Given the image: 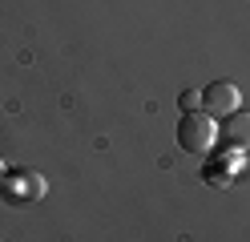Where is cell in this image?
Segmentation results:
<instances>
[{
  "label": "cell",
  "instance_id": "cell-1",
  "mask_svg": "<svg viewBox=\"0 0 250 242\" xmlns=\"http://www.w3.org/2000/svg\"><path fill=\"white\" fill-rule=\"evenodd\" d=\"M44 194H49V182H44L41 170H28V166H17L4 174V182H0V198L8 206H28V202H41Z\"/></svg>",
  "mask_w": 250,
  "mask_h": 242
},
{
  "label": "cell",
  "instance_id": "cell-2",
  "mask_svg": "<svg viewBox=\"0 0 250 242\" xmlns=\"http://www.w3.org/2000/svg\"><path fill=\"white\" fill-rule=\"evenodd\" d=\"M214 141H218V121L210 117V113H182V121H178V145L186 154H210L214 150Z\"/></svg>",
  "mask_w": 250,
  "mask_h": 242
},
{
  "label": "cell",
  "instance_id": "cell-3",
  "mask_svg": "<svg viewBox=\"0 0 250 242\" xmlns=\"http://www.w3.org/2000/svg\"><path fill=\"white\" fill-rule=\"evenodd\" d=\"M242 101V89L234 85V81H214V85L202 89V113H210V117H226V113H234Z\"/></svg>",
  "mask_w": 250,
  "mask_h": 242
},
{
  "label": "cell",
  "instance_id": "cell-4",
  "mask_svg": "<svg viewBox=\"0 0 250 242\" xmlns=\"http://www.w3.org/2000/svg\"><path fill=\"white\" fill-rule=\"evenodd\" d=\"M218 137H222V145H230V150H250V113L246 109H234L222 117V129H218Z\"/></svg>",
  "mask_w": 250,
  "mask_h": 242
},
{
  "label": "cell",
  "instance_id": "cell-5",
  "mask_svg": "<svg viewBox=\"0 0 250 242\" xmlns=\"http://www.w3.org/2000/svg\"><path fill=\"white\" fill-rule=\"evenodd\" d=\"M178 105H182V113H194V109H202V93H194V89H186V93L178 97Z\"/></svg>",
  "mask_w": 250,
  "mask_h": 242
},
{
  "label": "cell",
  "instance_id": "cell-6",
  "mask_svg": "<svg viewBox=\"0 0 250 242\" xmlns=\"http://www.w3.org/2000/svg\"><path fill=\"white\" fill-rule=\"evenodd\" d=\"M4 174H8V170H4V161H0V182H4Z\"/></svg>",
  "mask_w": 250,
  "mask_h": 242
}]
</instances>
